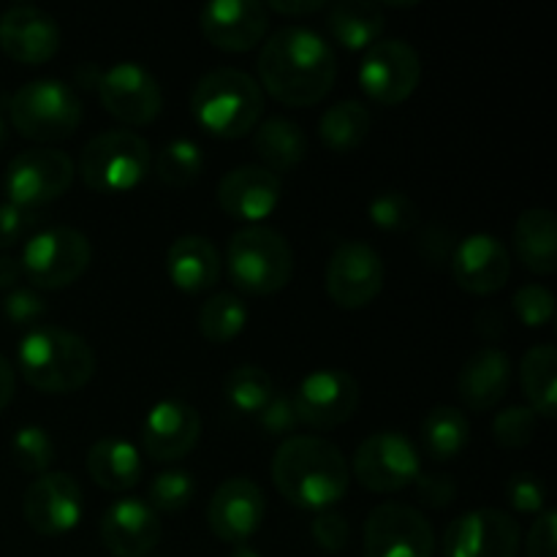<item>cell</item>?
Here are the masks:
<instances>
[{
    "label": "cell",
    "instance_id": "cell-1",
    "mask_svg": "<svg viewBox=\"0 0 557 557\" xmlns=\"http://www.w3.org/2000/svg\"><path fill=\"white\" fill-rule=\"evenodd\" d=\"M259 79V87H264L275 101L286 107H313L335 87V49L310 27H281L261 47Z\"/></svg>",
    "mask_w": 557,
    "mask_h": 557
},
{
    "label": "cell",
    "instance_id": "cell-2",
    "mask_svg": "<svg viewBox=\"0 0 557 557\" xmlns=\"http://www.w3.org/2000/svg\"><path fill=\"white\" fill-rule=\"evenodd\" d=\"M272 482L292 506L330 511L348 493L351 471L335 444L315 435H294L272 457Z\"/></svg>",
    "mask_w": 557,
    "mask_h": 557
},
{
    "label": "cell",
    "instance_id": "cell-3",
    "mask_svg": "<svg viewBox=\"0 0 557 557\" xmlns=\"http://www.w3.org/2000/svg\"><path fill=\"white\" fill-rule=\"evenodd\" d=\"M16 370L44 395H71L90 384L96 354L76 332L63 326H33L16 348Z\"/></svg>",
    "mask_w": 557,
    "mask_h": 557
},
{
    "label": "cell",
    "instance_id": "cell-4",
    "mask_svg": "<svg viewBox=\"0 0 557 557\" xmlns=\"http://www.w3.org/2000/svg\"><path fill=\"white\" fill-rule=\"evenodd\" d=\"M190 114L215 139H243L264 114V90L245 71L215 69L196 82Z\"/></svg>",
    "mask_w": 557,
    "mask_h": 557
},
{
    "label": "cell",
    "instance_id": "cell-5",
    "mask_svg": "<svg viewBox=\"0 0 557 557\" xmlns=\"http://www.w3.org/2000/svg\"><path fill=\"white\" fill-rule=\"evenodd\" d=\"M226 267L228 277L239 292L253 294V297H270L292 281V245L275 228L245 226L228 239Z\"/></svg>",
    "mask_w": 557,
    "mask_h": 557
},
{
    "label": "cell",
    "instance_id": "cell-6",
    "mask_svg": "<svg viewBox=\"0 0 557 557\" xmlns=\"http://www.w3.org/2000/svg\"><path fill=\"white\" fill-rule=\"evenodd\" d=\"M150 172V145L134 131H107L92 136L79 156V177L96 194H125L145 183Z\"/></svg>",
    "mask_w": 557,
    "mask_h": 557
},
{
    "label": "cell",
    "instance_id": "cell-7",
    "mask_svg": "<svg viewBox=\"0 0 557 557\" xmlns=\"http://www.w3.org/2000/svg\"><path fill=\"white\" fill-rule=\"evenodd\" d=\"M9 114L20 136L33 141H63L82 123L79 92L58 79H36L11 96Z\"/></svg>",
    "mask_w": 557,
    "mask_h": 557
},
{
    "label": "cell",
    "instance_id": "cell-8",
    "mask_svg": "<svg viewBox=\"0 0 557 557\" xmlns=\"http://www.w3.org/2000/svg\"><path fill=\"white\" fill-rule=\"evenodd\" d=\"M92 259V245L79 228L52 226L33 234L22 250V275L36 288H65L79 281Z\"/></svg>",
    "mask_w": 557,
    "mask_h": 557
},
{
    "label": "cell",
    "instance_id": "cell-9",
    "mask_svg": "<svg viewBox=\"0 0 557 557\" xmlns=\"http://www.w3.org/2000/svg\"><path fill=\"white\" fill-rule=\"evenodd\" d=\"M348 471L370 493H400L422 473V457L406 435L384 430L357 446Z\"/></svg>",
    "mask_w": 557,
    "mask_h": 557
},
{
    "label": "cell",
    "instance_id": "cell-10",
    "mask_svg": "<svg viewBox=\"0 0 557 557\" xmlns=\"http://www.w3.org/2000/svg\"><path fill=\"white\" fill-rule=\"evenodd\" d=\"M76 177V163L69 152L36 147L11 158L5 169V196L11 205L33 210L60 199Z\"/></svg>",
    "mask_w": 557,
    "mask_h": 557
},
{
    "label": "cell",
    "instance_id": "cell-11",
    "mask_svg": "<svg viewBox=\"0 0 557 557\" xmlns=\"http://www.w3.org/2000/svg\"><path fill=\"white\" fill-rule=\"evenodd\" d=\"M422 79V60L417 49L400 38H381L364 52L359 65V85L370 101L397 107L408 101Z\"/></svg>",
    "mask_w": 557,
    "mask_h": 557
},
{
    "label": "cell",
    "instance_id": "cell-12",
    "mask_svg": "<svg viewBox=\"0 0 557 557\" xmlns=\"http://www.w3.org/2000/svg\"><path fill=\"white\" fill-rule=\"evenodd\" d=\"M359 397V384L351 373L324 368L305 375L292 400L299 424L310 430H335L357 413Z\"/></svg>",
    "mask_w": 557,
    "mask_h": 557
},
{
    "label": "cell",
    "instance_id": "cell-13",
    "mask_svg": "<svg viewBox=\"0 0 557 557\" xmlns=\"http://www.w3.org/2000/svg\"><path fill=\"white\" fill-rule=\"evenodd\" d=\"M428 517L406 504H381L364 522V557H433Z\"/></svg>",
    "mask_w": 557,
    "mask_h": 557
},
{
    "label": "cell",
    "instance_id": "cell-14",
    "mask_svg": "<svg viewBox=\"0 0 557 557\" xmlns=\"http://www.w3.org/2000/svg\"><path fill=\"white\" fill-rule=\"evenodd\" d=\"M384 277L386 267L379 250L359 239H348L332 250L326 264V292L343 310H359L379 297Z\"/></svg>",
    "mask_w": 557,
    "mask_h": 557
},
{
    "label": "cell",
    "instance_id": "cell-15",
    "mask_svg": "<svg viewBox=\"0 0 557 557\" xmlns=\"http://www.w3.org/2000/svg\"><path fill=\"white\" fill-rule=\"evenodd\" d=\"M98 98L103 109L131 128L152 123L163 109V92L156 76L139 63H114L98 82Z\"/></svg>",
    "mask_w": 557,
    "mask_h": 557
},
{
    "label": "cell",
    "instance_id": "cell-16",
    "mask_svg": "<svg viewBox=\"0 0 557 557\" xmlns=\"http://www.w3.org/2000/svg\"><path fill=\"white\" fill-rule=\"evenodd\" d=\"M520 525L504 509H473L444 533V557H517Z\"/></svg>",
    "mask_w": 557,
    "mask_h": 557
},
{
    "label": "cell",
    "instance_id": "cell-17",
    "mask_svg": "<svg viewBox=\"0 0 557 557\" xmlns=\"http://www.w3.org/2000/svg\"><path fill=\"white\" fill-rule=\"evenodd\" d=\"M264 515L267 498L259 484L248 476H232L212 493L207 525L218 542L239 547L259 531Z\"/></svg>",
    "mask_w": 557,
    "mask_h": 557
},
{
    "label": "cell",
    "instance_id": "cell-18",
    "mask_svg": "<svg viewBox=\"0 0 557 557\" xmlns=\"http://www.w3.org/2000/svg\"><path fill=\"white\" fill-rule=\"evenodd\" d=\"M25 522L41 536H63L82 520V487L71 473L54 471L36 476L22 498Z\"/></svg>",
    "mask_w": 557,
    "mask_h": 557
},
{
    "label": "cell",
    "instance_id": "cell-19",
    "mask_svg": "<svg viewBox=\"0 0 557 557\" xmlns=\"http://www.w3.org/2000/svg\"><path fill=\"white\" fill-rule=\"evenodd\" d=\"M199 25L212 47L243 54L264 41L270 11L256 0H212L201 9Z\"/></svg>",
    "mask_w": 557,
    "mask_h": 557
},
{
    "label": "cell",
    "instance_id": "cell-20",
    "mask_svg": "<svg viewBox=\"0 0 557 557\" xmlns=\"http://www.w3.org/2000/svg\"><path fill=\"white\" fill-rule=\"evenodd\" d=\"M201 435V413L190 403L161 400L150 408L141 422V446L156 462L183 460L196 449Z\"/></svg>",
    "mask_w": 557,
    "mask_h": 557
},
{
    "label": "cell",
    "instance_id": "cell-21",
    "mask_svg": "<svg viewBox=\"0 0 557 557\" xmlns=\"http://www.w3.org/2000/svg\"><path fill=\"white\" fill-rule=\"evenodd\" d=\"M451 277L457 286L476 297L500 292L511 277V253L493 234H471L455 245Z\"/></svg>",
    "mask_w": 557,
    "mask_h": 557
},
{
    "label": "cell",
    "instance_id": "cell-22",
    "mask_svg": "<svg viewBox=\"0 0 557 557\" xmlns=\"http://www.w3.org/2000/svg\"><path fill=\"white\" fill-rule=\"evenodd\" d=\"M0 49L22 65H41L60 49V25L36 5H11L0 16Z\"/></svg>",
    "mask_w": 557,
    "mask_h": 557
},
{
    "label": "cell",
    "instance_id": "cell-23",
    "mask_svg": "<svg viewBox=\"0 0 557 557\" xmlns=\"http://www.w3.org/2000/svg\"><path fill=\"white\" fill-rule=\"evenodd\" d=\"M281 177L270 169L245 166L232 169L218 183V205L234 221H245L256 226L259 221L270 218L281 205Z\"/></svg>",
    "mask_w": 557,
    "mask_h": 557
},
{
    "label": "cell",
    "instance_id": "cell-24",
    "mask_svg": "<svg viewBox=\"0 0 557 557\" xmlns=\"http://www.w3.org/2000/svg\"><path fill=\"white\" fill-rule=\"evenodd\" d=\"M161 517L141 498L114 500L101 517V542L114 557H147L161 542Z\"/></svg>",
    "mask_w": 557,
    "mask_h": 557
},
{
    "label": "cell",
    "instance_id": "cell-25",
    "mask_svg": "<svg viewBox=\"0 0 557 557\" xmlns=\"http://www.w3.org/2000/svg\"><path fill=\"white\" fill-rule=\"evenodd\" d=\"M511 375L515 368L509 354L500 348H479L466 359L457 375V395L471 411H493L509 392Z\"/></svg>",
    "mask_w": 557,
    "mask_h": 557
},
{
    "label": "cell",
    "instance_id": "cell-26",
    "mask_svg": "<svg viewBox=\"0 0 557 557\" xmlns=\"http://www.w3.org/2000/svg\"><path fill=\"white\" fill-rule=\"evenodd\" d=\"M166 275L185 294L210 292L221 277V253L201 234H185L169 248Z\"/></svg>",
    "mask_w": 557,
    "mask_h": 557
},
{
    "label": "cell",
    "instance_id": "cell-27",
    "mask_svg": "<svg viewBox=\"0 0 557 557\" xmlns=\"http://www.w3.org/2000/svg\"><path fill=\"white\" fill-rule=\"evenodd\" d=\"M515 253L536 275L557 270V221L547 207H531L515 223Z\"/></svg>",
    "mask_w": 557,
    "mask_h": 557
},
{
    "label": "cell",
    "instance_id": "cell-28",
    "mask_svg": "<svg viewBox=\"0 0 557 557\" xmlns=\"http://www.w3.org/2000/svg\"><path fill=\"white\" fill-rule=\"evenodd\" d=\"M87 473L109 493H128L141 482V455L128 441L101 438L87 451Z\"/></svg>",
    "mask_w": 557,
    "mask_h": 557
},
{
    "label": "cell",
    "instance_id": "cell-29",
    "mask_svg": "<svg viewBox=\"0 0 557 557\" xmlns=\"http://www.w3.org/2000/svg\"><path fill=\"white\" fill-rule=\"evenodd\" d=\"M253 150L264 169L272 174H286L297 169L308 156V136L302 125L288 117H270L253 131Z\"/></svg>",
    "mask_w": 557,
    "mask_h": 557
},
{
    "label": "cell",
    "instance_id": "cell-30",
    "mask_svg": "<svg viewBox=\"0 0 557 557\" xmlns=\"http://www.w3.org/2000/svg\"><path fill=\"white\" fill-rule=\"evenodd\" d=\"M326 25L332 38L348 52H368L375 41H381L386 20L381 5L368 0H343L330 9Z\"/></svg>",
    "mask_w": 557,
    "mask_h": 557
},
{
    "label": "cell",
    "instance_id": "cell-31",
    "mask_svg": "<svg viewBox=\"0 0 557 557\" xmlns=\"http://www.w3.org/2000/svg\"><path fill=\"white\" fill-rule=\"evenodd\" d=\"M557 351L553 343L528 348L520 362V386L536 417L553 419L557 411Z\"/></svg>",
    "mask_w": 557,
    "mask_h": 557
},
{
    "label": "cell",
    "instance_id": "cell-32",
    "mask_svg": "<svg viewBox=\"0 0 557 557\" xmlns=\"http://www.w3.org/2000/svg\"><path fill=\"white\" fill-rule=\"evenodd\" d=\"M471 441V422L455 406H435L422 422V444L430 460L449 462L466 451Z\"/></svg>",
    "mask_w": 557,
    "mask_h": 557
},
{
    "label": "cell",
    "instance_id": "cell-33",
    "mask_svg": "<svg viewBox=\"0 0 557 557\" xmlns=\"http://www.w3.org/2000/svg\"><path fill=\"white\" fill-rule=\"evenodd\" d=\"M370 112L362 101H341L326 109L319 120V136L332 152H351L368 139Z\"/></svg>",
    "mask_w": 557,
    "mask_h": 557
},
{
    "label": "cell",
    "instance_id": "cell-34",
    "mask_svg": "<svg viewBox=\"0 0 557 557\" xmlns=\"http://www.w3.org/2000/svg\"><path fill=\"white\" fill-rule=\"evenodd\" d=\"M248 305L232 292H218L201 305L199 310V332L210 343H228L243 335L248 324Z\"/></svg>",
    "mask_w": 557,
    "mask_h": 557
},
{
    "label": "cell",
    "instance_id": "cell-35",
    "mask_svg": "<svg viewBox=\"0 0 557 557\" xmlns=\"http://www.w3.org/2000/svg\"><path fill=\"white\" fill-rule=\"evenodd\" d=\"M205 172V152L190 139H172L156 158V174L169 188H188Z\"/></svg>",
    "mask_w": 557,
    "mask_h": 557
},
{
    "label": "cell",
    "instance_id": "cell-36",
    "mask_svg": "<svg viewBox=\"0 0 557 557\" xmlns=\"http://www.w3.org/2000/svg\"><path fill=\"white\" fill-rule=\"evenodd\" d=\"M275 395L270 373L259 364H239L226 375V400L239 413H259Z\"/></svg>",
    "mask_w": 557,
    "mask_h": 557
},
{
    "label": "cell",
    "instance_id": "cell-37",
    "mask_svg": "<svg viewBox=\"0 0 557 557\" xmlns=\"http://www.w3.org/2000/svg\"><path fill=\"white\" fill-rule=\"evenodd\" d=\"M11 457H14L20 471L30 473V476H44L54 460L52 435L38 424H25L11 438Z\"/></svg>",
    "mask_w": 557,
    "mask_h": 557
},
{
    "label": "cell",
    "instance_id": "cell-38",
    "mask_svg": "<svg viewBox=\"0 0 557 557\" xmlns=\"http://www.w3.org/2000/svg\"><path fill=\"white\" fill-rule=\"evenodd\" d=\"M196 484L194 476L188 471H161L152 476L150 487H147V506L152 511H166V515H174V511H183L185 506L194 500Z\"/></svg>",
    "mask_w": 557,
    "mask_h": 557
},
{
    "label": "cell",
    "instance_id": "cell-39",
    "mask_svg": "<svg viewBox=\"0 0 557 557\" xmlns=\"http://www.w3.org/2000/svg\"><path fill=\"white\" fill-rule=\"evenodd\" d=\"M368 215L375 228L381 232H411L419 223V210L411 196L400 190H381L373 196L368 207Z\"/></svg>",
    "mask_w": 557,
    "mask_h": 557
},
{
    "label": "cell",
    "instance_id": "cell-40",
    "mask_svg": "<svg viewBox=\"0 0 557 557\" xmlns=\"http://www.w3.org/2000/svg\"><path fill=\"white\" fill-rule=\"evenodd\" d=\"M539 417L528 406H509L493 419V438L504 449H522L536 438Z\"/></svg>",
    "mask_w": 557,
    "mask_h": 557
},
{
    "label": "cell",
    "instance_id": "cell-41",
    "mask_svg": "<svg viewBox=\"0 0 557 557\" xmlns=\"http://www.w3.org/2000/svg\"><path fill=\"white\" fill-rule=\"evenodd\" d=\"M511 305H515L517 319H520L525 326H531V330L553 324V319H555L553 292L544 286H539V283H528V286L517 288Z\"/></svg>",
    "mask_w": 557,
    "mask_h": 557
},
{
    "label": "cell",
    "instance_id": "cell-42",
    "mask_svg": "<svg viewBox=\"0 0 557 557\" xmlns=\"http://www.w3.org/2000/svg\"><path fill=\"white\" fill-rule=\"evenodd\" d=\"M506 500L520 515H542L547 506V487L536 473H515L506 482Z\"/></svg>",
    "mask_w": 557,
    "mask_h": 557
},
{
    "label": "cell",
    "instance_id": "cell-43",
    "mask_svg": "<svg viewBox=\"0 0 557 557\" xmlns=\"http://www.w3.org/2000/svg\"><path fill=\"white\" fill-rule=\"evenodd\" d=\"M310 533H313V542L330 555L343 553L348 547V539H351L346 517L337 515V511H319V517L310 525Z\"/></svg>",
    "mask_w": 557,
    "mask_h": 557
},
{
    "label": "cell",
    "instance_id": "cell-44",
    "mask_svg": "<svg viewBox=\"0 0 557 557\" xmlns=\"http://www.w3.org/2000/svg\"><path fill=\"white\" fill-rule=\"evenodd\" d=\"M256 417H259L261 430L270 435H288V433H294L299 424L297 411H294L292 395H281V392H275V395H272V400L267 403V406L261 408Z\"/></svg>",
    "mask_w": 557,
    "mask_h": 557
},
{
    "label": "cell",
    "instance_id": "cell-45",
    "mask_svg": "<svg viewBox=\"0 0 557 557\" xmlns=\"http://www.w3.org/2000/svg\"><path fill=\"white\" fill-rule=\"evenodd\" d=\"M413 487H417L419 500L424 506H430V509H446V506H451L457 500V484L446 473L422 471L417 476V482H413Z\"/></svg>",
    "mask_w": 557,
    "mask_h": 557
},
{
    "label": "cell",
    "instance_id": "cell-46",
    "mask_svg": "<svg viewBox=\"0 0 557 557\" xmlns=\"http://www.w3.org/2000/svg\"><path fill=\"white\" fill-rule=\"evenodd\" d=\"M3 313L11 324L30 326L41 321V315L47 313V305L33 288H11L3 302Z\"/></svg>",
    "mask_w": 557,
    "mask_h": 557
},
{
    "label": "cell",
    "instance_id": "cell-47",
    "mask_svg": "<svg viewBox=\"0 0 557 557\" xmlns=\"http://www.w3.org/2000/svg\"><path fill=\"white\" fill-rule=\"evenodd\" d=\"M528 557H557V515L553 509H544L536 515L525 539Z\"/></svg>",
    "mask_w": 557,
    "mask_h": 557
},
{
    "label": "cell",
    "instance_id": "cell-48",
    "mask_svg": "<svg viewBox=\"0 0 557 557\" xmlns=\"http://www.w3.org/2000/svg\"><path fill=\"white\" fill-rule=\"evenodd\" d=\"M33 223H36L33 210H22V207L11 205V201L0 205V250L14 248L30 232Z\"/></svg>",
    "mask_w": 557,
    "mask_h": 557
},
{
    "label": "cell",
    "instance_id": "cell-49",
    "mask_svg": "<svg viewBox=\"0 0 557 557\" xmlns=\"http://www.w3.org/2000/svg\"><path fill=\"white\" fill-rule=\"evenodd\" d=\"M419 253L430 264H441V261H451L455 253V239L451 232H446L444 226H428L419 237Z\"/></svg>",
    "mask_w": 557,
    "mask_h": 557
},
{
    "label": "cell",
    "instance_id": "cell-50",
    "mask_svg": "<svg viewBox=\"0 0 557 557\" xmlns=\"http://www.w3.org/2000/svg\"><path fill=\"white\" fill-rule=\"evenodd\" d=\"M264 9L283 16H310L324 9V0H272Z\"/></svg>",
    "mask_w": 557,
    "mask_h": 557
},
{
    "label": "cell",
    "instance_id": "cell-51",
    "mask_svg": "<svg viewBox=\"0 0 557 557\" xmlns=\"http://www.w3.org/2000/svg\"><path fill=\"white\" fill-rule=\"evenodd\" d=\"M14 392H16V373L11 368L9 359L0 354V413L9 408V403L14 400Z\"/></svg>",
    "mask_w": 557,
    "mask_h": 557
},
{
    "label": "cell",
    "instance_id": "cell-52",
    "mask_svg": "<svg viewBox=\"0 0 557 557\" xmlns=\"http://www.w3.org/2000/svg\"><path fill=\"white\" fill-rule=\"evenodd\" d=\"M22 277V264L20 259H14V256H0V292L3 288H16V283H20Z\"/></svg>",
    "mask_w": 557,
    "mask_h": 557
},
{
    "label": "cell",
    "instance_id": "cell-53",
    "mask_svg": "<svg viewBox=\"0 0 557 557\" xmlns=\"http://www.w3.org/2000/svg\"><path fill=\"white\" fill-rule=\"evenodd\" d=\"M101 74H103V71L98 69L96 63H82L79 69H76L74 82H76V87H82V90H98Z\"/></svg>",
    "mask_w": 557,
    "mask_h": 557
},
{
    "label": "cell",
    "instance_id": "cell-54",
    "mask_svg": "<svg viewBox=\"0 0 557 557\" xmlns=\"http://www.w3.org/2000/svg\"><path fill=\"white\" fill-rule=\"evenodd\" d=\"M228 557H261V555L256 553L253 547H248V544H239V547H234V553Z\"/></svg>",
    "mask_w": 557,
    "mask_h": 557
},
{
    "label": "cell",
    "instance_id": "cell-55",
    "mask_svg": "<svg viewBox=\"0 0 557 557\" xmlns=\"http://www.w3.org/2000/svg\"><path fill=\"white\" fill-rule=\"evenodd\" d=\"M5 141V123H3V117H0V145H3Z\"/></svg>",
    "mask_w": 557,
    "mask_h": 557
}]
</instances>
